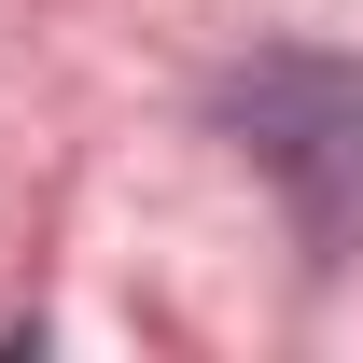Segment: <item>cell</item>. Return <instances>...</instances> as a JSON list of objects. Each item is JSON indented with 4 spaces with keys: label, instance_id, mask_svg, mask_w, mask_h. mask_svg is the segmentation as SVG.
<instances>
[{
    "label": "cell",
    "instance_id": "cell-1",
    "mask_svg": "<svg viewBox=\"0 0 363 363\" xmlns=\"http://www.w3.org/2000/svg\"><path fill=\"white\" fill-rule=\"evenodd\" d=\"M224 140L279 182V210L308 238V266H350L363 238V56H321V43H266L224 70Z\"/></svg>",
    "mask_w": 363,
    "mask_h": 363
}]
</instances>
